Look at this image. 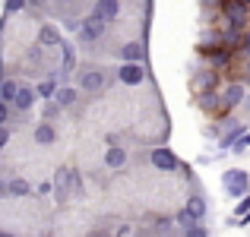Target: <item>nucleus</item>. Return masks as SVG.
<instances>
[{
  "label": "nucleus",
  "instance_id": "nucleus-1",
  "mask_svg": "<svg viewBox=\"0 0 250 237\" xmlns=\"http://www.w3.org/2000/svg\"><path fill=\"white\" fill-rule=\"evenodd\" d=\"M83 193V177L76 174V171H70V168H61L54 174V196H57V202H67V199H73V196H80Z\"/></svg>",
  "mask_w": 250,
  "mask_h": 237
},
{
  "label": "nucleus",
  "instance_id": "nucleus-2",
  "mask_svg": "<svg viewBox=\"0 0 250 237\" xmlns=\"http://www.w3.org/2000/svg\"><path fill=\"white\" fill-rule=\"evenodd\" d=\"M222 183H225V193L234 196V199H241V196L250 193V177L244 174V171H225Z\"/></svg>",
  "mask_w": 250,
  "mask_h": 237
},
{
  "label": "nucleus",
  "instance_id": "nucleus-3",
  "mask_svg": "<svg viewBox=\"0 0 250 237\" xmlns=\"http://www.w3.org/2000/svg\"><path fill=\"white\" fill-rule=\"evenodd\" d=\"M102 35H104V19L92 13V16L80 25V38H83V41H98Z\"/></svg>",
  "mask_w": 250,
  "mask_h": 237
},
{
  "label": "nucleus",
  "instance_id": "nucleus-4",
  "mask_svg": "<svg viewBox=\"0 0 250 237\" xmlns=\"http://www.w3.org/2000/svg\"><path fill=\"white\" fill-rule=\"evenodd\" d=\"M117 76H121V82H124V85H140L146 73H143V67H140L136 60H127L121 70H117Z\"/></svg>",
  "mask_w": 250,
  "mask_h": 237
},
{
  "label": "nucleus",
  "instance_id": "nucleus-5",
  "mask_svg": "<svg viewBox=\"0 0 250 237\" xmlns=\"http://www.w3.org/2000/svg\"><path fill=\"white\" fill-rule=\"evenodd\" d=\"M244 22H247V3H241V0L228 3V25H231V29H241Z\"/></svg>",
  "mask_w": 250,
  "mask_h": 237
},
{
  "label": "nucleus",
  "instance_id": "nucleus-6",
  "mask_svg": "<svg viewBox=\"0 0 250 237\" xmlns=\"http://www.w3.org/2000/svg\"><path fill=\"white\" fill-rule=\"evenodd\" d=\"M152 164L159 171H177V158L168 149H152Z\"/></svg>",
  "mask_w": 250,
  "mask_h": 237
},
{
  "label": "nucleus",
  "instance_id": "nucleus-7",
  "mask_svg": "<svg viewBox=\"0 0 250 237\" xmlns=\"http://www.w3.org/2000/svg\"><path fill=\"white\" fill-rule=\"evenodd\" d=\"M35 98H38V89H29V85H19V92H16V98H13V104H16L19 111H29L32 104H35Z\"/></svg>",
  "mask_w": 250,
  "mask_h": 237
},
{
  "label": "nucleus",
  "instance_id": "nucleus-8",
  "mask_svg": "<svg viewBox=\"0 0 250 237\" xmlns=\"http://www.w3.org/2000/svg\"><path fill=\"white\" fill-rule=\"evenodd\" d=\"M63 38H61V29L57 25H44L42 32H38V44L42 48H54V44H61Z\"/></svg>",
  "mask_w": 250,
  "mask_h": 237
},
{
  "label": "nucleus",
  "instance_id": "nucleus-9",
  "mask_svg": "<svg viewBox=\"0 0 250 237\" xmlns=\"http://www.w3.org/2000/svg\"><path fill=\"white\" fill-rule=\"evenodd\" d=\"M117 13H121V3H117V0H98L95 3V16H102L104 22H111Z\"/></svg>",
  "mask_w": 250,
  "mask_h": 237
},
{
  "label": "nucleus",
  "instance_id": "nucleus-10",
  "mask_svg": "<svg viewBox=\"0 0 250 237\" xmlns=\"http://www.w3.org/2000/svg\"><path fill=\"white\" fill-rule=\"evenodd\" d=\"M200 108L206 111V114H219V108H225V101H222L219 95H212V89H206L203 98H200Z\"/></svg>",
  "mask_w": 250,
  "mask_h": 237
},
{
  "label": "nucleus",
  "instance_id": "nucleus-11",
  "mask_svg": "<svg viewBox=\"0 0 250 237\" xmlns=\"http://www.w3.org/2000/svg\"><path fill=\"white\" fill-rule=\"evenodd\" d=\"M80 85H83L85 92H98V89L104 85V73H98V70H89V73H83Z\"/></svg>",
  "mask_w": 250,
  "mask_h": 237
},
{
  "label": "nucleus",
  "instance_id": "nucleus-12",
  "mask_svg": "<svg viewBox=\"0 0 250 237\" xmlns=\"http://www.w3.org/2000/svg\"><path fill=\"white\" fill-rule=\"evenodd\" d=\"M104 164H108V168H124V164H127V149L111 146L108 155H104Z\"/></svg>",
  "mask_w": 250,
  "mask_h": 237
},
{
  "label": "nucleus",
  "instance_id": "nucleus-13",
  "mask_svg": "<svg viewBox=\"0 0 250 237\" xmlns=\"http://www.w3.org/2000/svg\"><path fill=\"white\" fill-rule=\"evenodd\" d=\"M222 101H225L228 111H231L234 104H241V101H244V85H228L225 95H222Z\"/></svg>",
  "mask_w": 250,
  "mask_h": 237
},
{
  "label": "nucleus",
  "instance_id": "nucleus-14",
  "mask_svg": "<svg viewBox=\"0 0 250 237\" xmlns=\"http://www.w3.org/2000/svg\"><path fill=\"white\" fill-rule=\"evenodd\" d=\"M54 139H57L54 127H51L48 120H44V123H38V130H35V142H42V146H51Z\"/></svg>",
  "mask_w": 250,
  "mask_h": 237
},
{
  "label": "nucleus",
  "instance_id": "nucleus-15",
  "mask_svg": "<svg viewBox=\"0 0 250 237\" xmlns=\"http://www.w3.org/2000/svg\"><path fill=\"white\" fill-rule=\"evenodd\" d=\"M241 133H247V127H244V123H234V127H231V130H228V133H225V136H222V139H219V146H222V149L234 146V142H238V136H241Z\"/></svg>",
  "mask_w": 250,
  "mask_h": 237
},
{
  "label": "nucleus",
  "instance_id": "nucleus-16",
  "mask_svg": "<svg viewBox=\"0 0 250 237\" xmlns=\"http://www.w3.org/2000/svg\"><path fill=\"white\" fill-rule=\"evenodd\" d=\"M16 92H19V82H16V79H3V82H0V98H3V101L13 104Z\"/></svg>",
  "mask_w": 250,
  "mask_h": 237
},
{
  "label": "nucleus",
  "instance_id": "nucleus-17",
  "mask_svg": "<svg viewBox=\"0 0 250 237\" xmlns=\"http://www.w3.org/2000/svg\"><path fill=\"white\" fill-rule=\"evenodd\" d=\"M57 89H61L57 76H51V79H44V82H38V95H42V98H54Z\"/></svg>",
  "mask_w": 250,
  "mask_h": 237
},
{
  "label": "nucleus",
  "instance_id": "nucleus-18",
  "mask_svg": "<svg viewBox=\"0 0 250 237\" xmlns=\"http://www.w3.org/2000/svg\"><path fill=\"white\" fill-rule=\"evenodd\" d=\"M121 54H124V60H136V63H140L143 60V44L140 41H130V44H124Z\"/></svg>",
  "mask_w": 250,
  "mask_h": 237
},
{
  "label": "nucleus",
  "instance_id": "nucleus-19",
  "mask_svg": "<svg viewBox=\"0 0 250 237\" xmlns=\"http://www.w3.org/2000/svg\"><path fill=\"white\" fill-rule=\"evenodd\" d=\"M187 212L193 215V218H203V215H206V199H203V196H190Z\"/></svg>",
  "mask_w": 250,
  "mask_h": 237
},
{
  "label": "nucleus",
  "instance_id": "nucleus-20",
  "mask_svg": "<svg viewBox=\"0 0 250 237\" xmlns=\"http://www.w3.org/2000/svg\"><path fill=\"white\" fill-rule=\"evenodd\" d=\"M32 193V183L22 180V177H16V180H10V196H29Z\"/></svg>",
  "mask_w": 250,
  "mask_h": 237
},
{
  "label": "nucleus",
  "instance_id": "nucleus-21",
  "mask_svg": "<svg viewBox=\"0 0 250 237\" xmlns=\"http://www.w3.org/2000/svg\"><path fill=\"white\" fill-rule=\"evenodd\" d=\"M54 98H57V101L63 104V108H67V104H73V101H76V89H70V85H61Z\"/></svg>",
  "mask_w": 250,
  "mask_h": 237
},
{
  "label": "nucleus",
  "instance_id": "nucleus-22",
  "mask_svg": "<svg viewBox=\"0 0 250 237\" xmlns=\"http://www.w3.org/2000/svg\"><path fill=\"white\" fill-rule=\"evenodd\" d=\"M61 48H63V73H70V70H73V44L70 41H61Z\"/></svg>",
  "mask_w": 250,
  "mask_h": 237
},
{
  "label": "nucleus",
  "instance_id": "nucleus-23",
  "mask_svg": "<svg viewBox=\"0 0 250 237\" xmlns=\"http://www.w3.org/2000/svg\"><path fill=\"white\" fill-rule=\"evenodd\" d=\"M61 108H63V104L57 101V98H54V101L48 98V104H44V111H42V114H44V120H54V117L61 114Z\"/></svg>",
  "mask_w": 250,
  "mask_h": 237
},
{
  "label": "nucleus",
  "instance_id": "nucleus-24",
  "mask_svg": "<svg viewBox=\"0 0 250 237\" xmlns=\"http://www.w3.org/2000/svg\"><path fill=\"white\" fill-rule=\"evenodd\" d=\"M177 225H181V228H187V231H190V228H193V225H196V218H193V215H190V212H187V209H184V212H181V215H177Z\"/></svg>",
  "mask_w": 250,
  "mask_h": 237
},
{
  "label": "nucleus",
  "instance_id": "nucleus-25",
  "mask_svg": "<svg viewBox=\"0 0 250 237\" xmlns=\"http://www.w3.org/2000/svg\"><path fill=\"white\" fill-rule=\"evenodd\" d=\"M238 215H244V218H250V193L247 196H241V202H238V209H234Z\"/></svg>",
  "mask_w": 250,
  "mask_h": 237
},
{
  "label": "nucleus",
  "instance_id": "nucleus-26",
  "mask_svg": "<svg viewBox=\"0 0 250 237\" xmlns=\"http://www.w3.org/2000/svg\"><path fill=\"white\" fill-rule=\"evenodd\" d=\"M231 149H234V152H244V149H250V133H241L238 142H234Z\"/></svg>",
  "mask_w": 250,
  "mask_h": 237
},
{
  "label": "nucleus",
  "instance_id": "nucleus-27",
  "mask_svg": "<svg viewBox=\"0 0 250 237\" xmlns=\"http://www.w3.org/2000/svg\"><path fill=\"white\" fill-rule=\"evenodd\" d=\"M200 85H203V92H206V89H215V73H203L200 76Z\"/></svg>",
  "mask_w": 250,
  "mask_h": 237
},
{
  "label": "nucleus",
  "instance_id": "nucleus-28",
  "mask_svg": "<svg viewBox=\"0 0 250 237\" xmlns=\"http://www.w3.org/2000/svg\"><path fill=\"white\" fill-rule=\"evenodd\" d=\"M25 10V0H6V13H19Z\"/></svg>",
  "mask_w": 250,
  "mask_h": 237
},
{
  "label": "nucleus",
  "instance_id": "nucleus-29",
  "mask_svg": "<svg viewBox=\"0 0 250 237\" xmlns=\"http://www.w3.org/2000/svg\"><path fill=\"white\" fill-rule=\"evenodd\" d=\"M6 117H10V101L0 98V123H6Z\"/></svg>",
  "mask_w": 250,
  "mask_h": 237
},
{
  "label": "nucleus",
  "instance_id": "nucleus-30",
  "mask_svg": "<svg viewBox=\"0 0 250 237\" xmlns=\"http://www.w3.org/2000/svg\"><path fill=\"white\" fill-rule=\"evenodd\" d=\"M38 193H42V196H51V193H54V183H51V180L38 183Z\"/></svg>",
  "mask_w": 250,
  "mask_h": 237
},
{
  "label": "nucleus",
  "instance_id": "nucleus-31",
  "mask_svg": "<svg viewBox=\"0 0 250 237\" xmlns=\"http://www.w3.org/2000/svg\"><path fill=\"white\" fill-rule=\"evenodd\" d=\"M6 142H10V130H6V127H3V123H0V149H3V146H6Z\"/></svg>",
  "mask_w": 250,
  "mask_h": 237
},
{
  "label": "nucleus",
  "instance_id": "nucleus-32",
  "mask_svg": "<svg viewBox=\"0 0 250 237\" xmlns=\"http://www.w3.org/2000/svg\"><path fill=\"white\" fill-rule=\"evenodd\" d=\"M190 237H206V228H200V225H193V228H190V231H187Z\"/></svg>",
  "mask_w": 250,
  "mask_h": 237
},
{
  "label": "nucleus",
  "instance_id": "nucleus-33",
  "mask_svg": "<svg viewBox=\"0 0 250 237\" xmlns=\"http://www.w3.org/2000/svg\"><path fill=\"white\" fill-rule=\"evenodd\" d=\"M29 3H32V6H44V0H29Z\"/></svg>",
  "mask_w": 250,
  "mask_h": 237
},
{
  "label": "nucleus",
  "instance_id": "nucleus-34",
  "mask_svg": "<svg viewBox=\"0 0 250 237\" xmlns=\"http://www.w3.org/2000/svg\"><path fill=\"white\" fill-rule=\"evenodd\" d=\"M244 48H247V51H250V35H247V38H244Z\"/></svg>",
  "mask_w": 250,
  "mask_h": 237
},
{
  "label": "nucleus",
  "instance_id": "nucleus-35",
  "mask_svg": "<svg viewBox=\"0 0 250 237\" xmlns=\"http://www.w3.org/2000/svg\"><path fill=\"white\" fill-rule=\"evenodd\" d=\"M203 3H209V6H212V3H219V0H203Z\"/></svg>",
  "mask_w": 250,
  "mask_h": 237
},
{
  "label": "nucleus",
  "instance_id": "nucleus-36",
  "mask_svg": "<svg viewBox=\"0 0 250 237\" xmlns=\"http://www.w3.org/2000/svg\"><path fill=\"white\" fill-rule=\"evenodd\" d=\"M57 3H63V6H67V3H70V0H57Z\"/></svg>",
  "mask_w": 250,
  "mask_h": 237
},
{
  "label": "nucleus",
  "instance_id": "nucleus-37",
  "mask_svg": "<svg viewBox=\"0 0 250 237\" xmlns=\"http://www.w3.org/2000/svg\"><path fill=\"white\" fill-rule=\"evenodd\" d=\"M244 101H247V108H250V95H247V98H244Z\"/></svg>",
  "mask_w": 250,
  "mask_h": 237
},
{
  "label": "nucleus",
  "instance_id": "nucleus-38",
  "mask_svg": "<svg viewBox=\"0 0 250 237\" xmlns=\"http://www.w3.org/2000/svg\"><path fill=\"white\" fill-rule=\"evenodd\" d=\"M241 3H250V0H241Z\"/></svg>",
  "mask_w": 250,
  "mask_h": 237
},
{
  "label": "nucleus",
  "instance_id": "nucleus-39",
  "mask_svg": "<svg viewBox=\"0 0 250 237\" xmlns=\"http://www.w3.org/2000/svg\"><path fill=\"white\" fill-rule=\"evenodd\" d=\"M247 73H250V63H247Z\"/></svg>",
  "mask_w": 250,
  "mask_h": 237
}]
</instances>
